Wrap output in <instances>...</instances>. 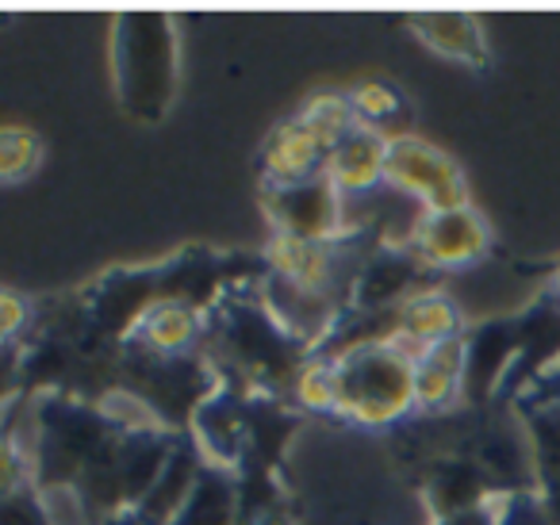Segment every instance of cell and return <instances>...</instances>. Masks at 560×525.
<instances>
[{"label": "cell", "mask_w": 560, "mask_h": 525, "mask_svg": "<svg viewBox=\"0 0 560 525\" xmlns=\"http://www.w3.org/2000/svg\"><path fill=\"white\" fill-rule=\"evenodd\" d=\"M338 415L358 425H392L415 407V361L396 341H353L335 357Z\"/></svg>", "instance_id": "1"}, {"label": "cell", "mask_w": 560, "mask_h": 525, "mask_svg": "<svg viewBox=\"0 0 560 525\" xmlns=\"http://www.w3.org/2000/svg\"><path fill=\"white\" fill-rule=\"evenodd\" d=\"M119 96L142 119H158L173 96V39L162 20L119 24Z\"/></svg>", "instance_id": "2"}, {"label": "cell", "mask_w": 560, "mask_h": 525, "mask_svg": "<svg viewBox=\"0 0 560 525\" xmlns=\"http://www.w3.org/2000/svg\"><path fill=\"white\" fill-rule=\"evenodd\" d=\"M384 185L411 192L427 211H453L468 208L465 192V173L450 154L434 150L430 142L419 139H392L388 142V170H384Z\"/></svg>", "instance_id": "3"}, {"label": "cell", "mask_w": 560, "mask_h": 525, "mask_svg": "<svg viewBox=\"0 0 560 525\" xmlns=\"http://www.w3.org/2000/svg\"><path fill=\"white\" fill-rule=\"evenodd\" d=\"M265 208H269L277 234H292V238L307 242H335L346 219V196L323 173V177L300 180V185L265 188Z\"/></svg>", "instance_id": "4"}, {"label": "cell", "mask_w": 560, "mask_h": 525, "mask_svg": "<svg viewBox=\"0 0 560 525\" xmlns=\"http://www.w3.org/2000/svg\"><path fill=\"white\" fill-rule=\"evenodd\" d=\"M411 254L422 265L434 269H457V265H472L476 257L488 254L491 238L483 219L472 208H453V211H422L415 219L411 231Z\"/></svg>", "instance_id": "5"}, {"label": "cell", "mask_w": 560, "mask_h": 525, "mask_svg": "<svg viewBox=\"0 0 560 525\" xmlns=\"http://www.w3.org/2000/svg\"><path fill=\"white\" fill-rule=\"evenodd\" d=\"M388 142L392 139H384L376 127L361 124V119L342 135V142H338L327 162V177L335 180L346 200H350V196L373 192L384 180V170H388Z\"/></svg>", "instance_id": "6"}, {"label": "cell", "mask_w": 560, "mask_h": 525, "mask_svg": "<svg viewBox=\"0 0 560 525\" xmlns=\"http://www.w3.org/2000/svg\"><path fill=\"white\" fill-rule=\"evenodd\" d=\"M457 326H460L457 307H453V300L442 292L407 295V300L392 311V341L415 357H422L427 349L442 346V341H450V338H460Z\"/></svg>", "instance_id": "7"}, {"label": "cell", "mask_w": 560, "mask_h": 525, "mask_svg": "<svg viewBox=\"0 0 560 525\" xmlns=\"http://www.w3.org/2000/svg\"><path fill=\"white\" fill-rule=\"evenodd\" d=\"M338 238L335 242H307L292 238V234H272L269 242V265L272 277H284L292 284L307 288L315 295H327L330 280H335V257H338Z\"/></svg>", "instance_id": "8"}, {"label": "cell", "mask_w": 560, "mask_h": 525, "mask_svg": "<svg viewBox=\"0 0 560 525\" xmlns=\"http://www.w3.org/2000/svg\"><path fill=\"white\" fill-rule=\"evenodd\" d=\"M468 357H465V338H450L442 346L427 349L415 361V399L427 410H442L457 399V387L465 384Z\"/></svg>", "instance_id": "9"}, {"label": "cell", "mask_w": 560, "mask_h": 525, "mask_svg": "<svg viewBox=\"0 0 560 525\" xmlns=\"http://www.w3.org/2000/svg\"><path fill=\"white\" fill-rule=\"evenodd\" d=\"M196 483V460L188 453H170L162 476L154 479L147 494L139 502V525H173L185 510V502L192 499Z\"/></svg>", "instance_id": "10"}, {"label": "cell", "mask_w": 560, "mask_h": 525, "mask_svg": "<svg viewBox=\"0 0 560 525\" xmlns=\"http://www.w3.org/2000/svg\"><path fill=\"white\" fill-rule=\"evenodd\" d=\"M415 32L422 35L430 50L453 58V62H472L483 66L488 47H483V32L472 16L465 12H430V16H415Z\"/></svg>", "instance_id": "11"}, {"label": "cell", "mask_w": 560, "mask_h": 525, "mask_svg": "<svg viewBox=\"0 0 560 525\" xmlns=\"http://www.w3.org/2000/svg\"><path fill=\"white\" fill-rule=\"evenodd\" d=\"M196 338V315L177 300H165L154 303V307L142 311V323H139V341L150 346L154 353H180L188 341Z\"/></svg>", "instance_id": "12"}, {"label": "cell", "mask_w": 560, "mask_h": 525, "mask_svg": "<svg viewBox=\"0 0 560 525\" xmlns=\"http://www.w3.org/2000/svg\"><path fill=\"white\" fill-rule=\"evenodd\" d=\"M234 517V494L226 487V479L219 476H200L192 499L185 502L180 517L173 525H231Z\"/></svg>", "instance_id": "13"}, {"label": "cell", "mask_w": 560, "mask_h": 525, "mask_svg": "<svg viewBox=\"0 0 560 525\" xmlns=\"http://www.w3.org/2000/svg\"><path fill=\"white\" fill-rule=\"evenodd\" d=\"M39 158H43L39 139L27 127H4V135H0V173H4L9 185L24 180L39 165Z\"/></svg>", "instance_id": "14"}, {"label": "cell", "mask_w": 560, "mask_h": 525, "mask_svg": "<svg viewBox=\"0 0 560 525\" xmlns=\"http://www.w3.org/2000/svg\"><path fill=\"white\" fill-rule=\"evenodd\" d=\"M537 433V460H541V476L549 483L552 506L560 510V407H549L534 418Z\"/></svg>", "instance_id": "15"}, {"label": "cell", "mask_w": 560, "mask_h": 525, "mask_svg": "<svg viewBox=\"0 0 560 525\" xmlns=\"http://www.w3.org/2000/svg\"><path fill=\"white\" fill-rule=\"evenodd\" d=\"M296 395L312 410H335L338 407V369L335 361H312L296 372Z\"/></svg>", "instance_id": "16"}, {"label": "cell", "mask_w": 560, "mask_h": 525, "mask_svg": "<svg viewBox=\"0 0 560 525\" xmlns=\"http://www.w3.org/2000/svg\"><path fill=\"white\" fill-rule=\"evenodd\" d=\"M350 108H353V116H358L361 124L376 127V124H384L392 112H399V96L392 93L388 85H361L358 93H353Z\"/></svg>", "instance_id": "17"}, {"label": "cell", "mask_w": 560, "mask_h": 525, "mask_svg": "<svg viewBox=\"0 0 560 525\" xmlns=\"http://www.w3.org/2000/svg\"><path fill=\"white\" fill-rule=\"evenodd\" d=\"M4 525H50L47 510L32 499L20 494L16 487H9V502H4Z\"/></svg>", "instance_id": "18"}, {"label": "cell", "mask_w": 560, "mask_h": 525, "mask_svg": "<svg viewBox=\"0 0 560 525\" xmlns=\"http://www.w3.org/2000/svg\"><path fill=\"white\" fill-rule=\"evenodd\" d=\"M549 292H552V295H557V303H560V269H557V272H552V284H549Z\"/></svg>", "instance_id": "19"}]
</instances>
